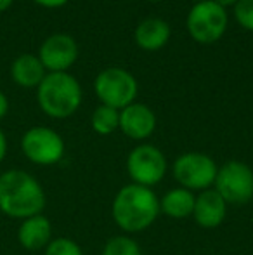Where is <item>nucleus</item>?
<instances>
[{"instance_id":"obj_3","label":"nucleus","mask_w":253,"mask_h":255,"mask_svg":"<svg viewBox=\"0 0 253 255\" xmlns=\"http://www.w3.org/2000/svg\"><path fill=\"white\" fill-rule=\"evenodd\" d=\"M37 101L40 110L51 118H70L82 104V87L68 71L47 73L37 87Z\"/></svg>"},{"instance_id":"obj_13","label":"nucleus","mask_w":253,"mask_h":255,"mask_svg":"<svg viewBox=\"0 0 253 255\" xmlns=\"http://www.w3.org/2000/svg\"><path fill=\"white\" fill-rule=\"evenodd\" d=\"M52 240V222L44 214L31 215L19 221L17 228V243L28 252L44 250Z\"/></svg>"},{"instance_id":"obj_20","label":"nucleus","mask_w":253,"mask_h":255,"mask_svg":"<svg viewBox=\"0 0 253 255\" xmlns=\"http://www.w3.org/2000/svg\"><path fill=\"white\" fill-rule=\"evenodd\" d=\"M234 17L248 31H253V0H240L234 5Z\"/></svg>"},{"instance_id":"obj_18","label":"nucleus","mask_w":253,"mask_h":255,"mask_svg":"<svg viewBox=\"0 0 253 255\" xmlns=\"http://www.w3.org/2000/svg\"><path fill=\"white\" fill-rule=\"evenodd\" d=\"M101 255H142V250L130 235H116L104 243Z\"/></svg>"},{"instance_id":"obj_24","label":"nucleus","mask_w":253,"mask_h":255,"mask_svg":"<svg viewBox=\"0 0 253 255\" xmlns=\"http://www.w3.org/2000/svg\"><path fill=\"white\" fill-rule=\"evenodd\" d=\"M213 2H217L219 5H222L224 9H227L229 5H236V3L240 2V0H213Z\"/></svg>"},{"instance_id":"obj_19","label":"nucleus","mask_w":253,"mask_h":255,"mask_svg":"<svg viewBox=\"0 0 253 255\" xmlns=\"http://www.w3.org/2000/svg\"><path fill=\"white\" fill-rule=\"evenodd\" d=\"M44 255H84V252L75 240L59 236L51 240V243L44 249Z\"/></svg>"},{"instance_id":"obj_25","label":"nucleus","mask_w":253,"mask_h":255,"mask_svg":"<svg viewBox=\"0 0 253 255\" xmlns=\"http://www.w3.org/2000/svg\"><path fill=\"white\" fill-rule=\"evenodd\" d=\"M14 0H0V12H3V10H7L10 5H12Z\"/></svg>"},{"instance_id":"obj_1","label":"nucleus","mask_w":253,"mask_h":255,"mask_svg":"<svg viewBox=\"0 0 253 255\" xmlns=\"http://www.w3.org/2000/svg\"><path fill=\"white\" fill-rule=\"evenodd\" d=\"M47 196L35 175L21 168L0 174V212L5 217L23 221L44 212Z\"/></svg>"},{"instance_id":"obj_26","label":"nucleus","mask_w":253,"mask_h":255,"mask_svg":"<svg viewBox=\"0 0 253 255\" xmlns=\"http://www.w3.org/2000/svg\"><path fill=\"white\" fill-rule=\"evenodd\" d=\"M191 2H194V3H199V2H205V0H191Z\"/></svg>"},{"instance_id":"obj_15","label":"nucleus","mask_w":253,"mask_h":255,"mask_svg":"<svg viewBox=\"0 0 253 255\" xmlns=\"http://www.w3.org/2000/svg\"><path fill=\"white\" fill-rule=\"evenodd\" d=\"M45 75H47V70L35 54H21L10 64V77L19 87H38Z\"/></svg>"},{"instance_id":"obj_11","label":"nucleus","mask_w":253,"mask_h":255,"mask_svg":"<svg viewBox=\"0 0 253 255\" xmlns=\"http://www.w3.org/2000/svg\"><path fill=\"white\" fill-rule=\"evenodd\" d=\"M156 128V115L142 103H132L120 110V130L132 141H146Z\"/></svg>"},{"instance_id":"obj_2","label":"nucleus","mask_w":253,"mask_h":255,"mask_svg":"<svg viewBox=\"0 0 253 255\" xmlns=\"http://www.w3.org/2000/svg\"><path fill=\"white\" fill-rule=\"evenodd\" d=\"M160 215V198L153 188L127 184L118 189L111 203V217L125 235L149 229Z\"/></svg>"},{"instance_id":"obj_16","label":"nucleus","mask_w":253,"mask_h":255,"mask_svg":"<svg viewBox=\"0 0 253 255\" xmlns=\"http://www.w3.org/2000/svg\"><path fill=\"white\" fill-rule=\"evenodd\" d=\"M194 200L196 195L186 188H172L160 196V214L167 215L170 219H187L192 217V210H194Z\"/></svg>"},{"instance_id":"obj_9","label":"nucleus","mask_w":253,"mask_h":255,"mask_svg":"<svg viewBox=\"0 0 253 255\" xmlns=\"http://www.w3.org/2000/svg\"><path fill=\"white\" fill-rule=\"evenodd\" d=\"M169 170L167 156L160 148L148 142L135 146L127 156V174L134 184L153 188L163 181Z\"/></svg>"},{"instance_id":"obj_12","label":"nucleus","mask_w":253,"mask_h":255,"mask_svg":"<svg viewBox=\"0 0 253 255\" xmlns=\"http://www.w3.org/2000/svg\"><path fill=\"white\" fill-rule=\"evenodd\" d=\"M227 217V203L213 188L198 193L194 200L192 219L203 229H215Z\"/></svg>"},{"instance_id":"obj_6","label":"nucleus","mask_w":253,"mask_h":255,"mask_svg":"<svg viewBox=\"0 0 253 255\" xmlns=\"http://www.w3.org/2000/svg\"><path fill=\"white\" fill-rule=\"evenodd\" d=\"M229 24L227 10L213 0L194 3L187 14L186 26L191 38L198 44H213L224 37Z\"/></svg>"},{"instance_id":"obj_17","label":"nucleus","mask_w":253,"mask_h":255,"mask_svg":"<svg viewBox=\"0 0 253 255\" xmlns=\"http://www.w3.org/2000/svg\"><path fill=\"white\" fill-rule=\"evenodd\" d=\"M92 128L99 135H111L115 130L120 128V111L115 108L99 104L94 110L90 118Z\"/></svg>"},{"instance_id":"obj_23","label":"nucleus","mask_w":253,"mask_h":255,"mask_svg":"<svg viewBox=\"0 0 253 255\" xmlns=\"http://www.w3.org/2000/svg\"><path fill=\"white\" fill-rule=\"evenodd\" d=\"M5 154H7V137L2 128H0V163L5 160Z\"/></svg>"},{"instance_id":"obj_4","label":"nucleus","mask_w":253,"mask_h":255,"mask_svg":"<svg viewBox=\"0 0 253 255\" xmlns=\"http://www.w3.org/2000/svg\"><path fill=\"white\" fill-rule=\"evenodd\" d=\"M217 170H219V165L215 163V160L210 154L199 151L179 154L172 165V174L177 184L192 193H201L205 189L213 188Z\"/></svg>"},{"instance_id":"obj_10","label":"nucleus","mask_w":253,"mask_h":255,"mask_svg":"<svg viewBox=\"0 0 253 255\" xmlns=\"http://www.w3.org/2000/svg\"><path fill=\"white\" fill-rule=\"evenodd\" d=\"M38 59L47 73L68 71L78 59V44L71 35L54 33L42 42L38 49Z\"/></svg>"},{"instance_id":"obj_14","label":"nucleus","mask_w":253,"mask_h":255,"mask_svg":"<svg viewBox=\"0 0 253 255\" xmlns=\"http://www.w3.org/2000/svg\"><path fill=\"white\" fill-rule=\"evenodd\" d=\"M170 35H172V30L165 19L148 17V19L141 21L135 28V44L142 51L153 52L165 47L167 42L170 40Z\"/></svg>"},{"instance_id":"obj_5","label":"nucleus","mask_w":253,"mask_h":255,"mask_svg":"<svg viewBox=\"0 0 253 255\" xmlns=\"http://www.w3.org/2000/svg\"><path fill=\"white\" fill-rule=\"evenodd\" d=\"M94 91L101 104L120 111L135 103L139 85L130 71L118 66H109L95 77Z\"/></svg>"},{"instance_id":"obj_27","label":"nucleus","mask_w":253,"mask_h":255,"mask_svg":"<svg viewBox=\"0 0 253 255\" xmlns=\"http://www.w3.org/2000/svg\"><path fill=\"white\" fill-rule=\"evenodd\" d=\"M148 2H163V0H148Z\"/></svg>"},{"instance_id":"obj_8","label":"nucleus","mask_w":253,"mask_h":255,"mask_svg":"<svg viewBox=\"0 0 253 255\" xmlns=\"http://www.w3.org/2000/svg\"><path fill=\"white\" fill-rule=\"evenodd\" d=\"M21 151L28 161L40 167H51L64 158V139L51 127L37 125L28 128L21 137Z\"/></svg>"},{"instance_id":"obj_7","label":"nucleus","mask_w":253,"mask_h":255,"mask_svg":"<svg viewBox=\"0 0 253 255\" xmlns=\"http://www.w3.org/2000/svg\"><path fill=\"white\" fill-rule=\"evenodd\" d=\"M213 189L227 205H245L253 198V168L245 161L229 160L220 165Z\"/></svg>"},{"instance_id":"obj_21","label":"nucleus","mask_w":253,"mask_h":255,"mask_svg":"<svg viewBox=\"0 0 253 255\" xmlns=\"http://www.w3.org/2000/svg\"><path fill=\"white\" fill-rule=\"evenodd\" d=\"M38 5L49 7V9H56V7H63L64 3H68V0H33Z\"/></svg>"},{"instance_id":"obj_22","label":"nucleus","mask_w":253,"mask_h":255,"mask_svg":"<svg viewBox=\"0 0 253 255\" xmlns=\"http://www.w3.org/2000/svg\"><path fill=\"white\" fill-rule=\"evenodd\" d=\"M7 111H9V99H7V96L0 91V120L5 118Z\"/></svg>"}]
</instances>
